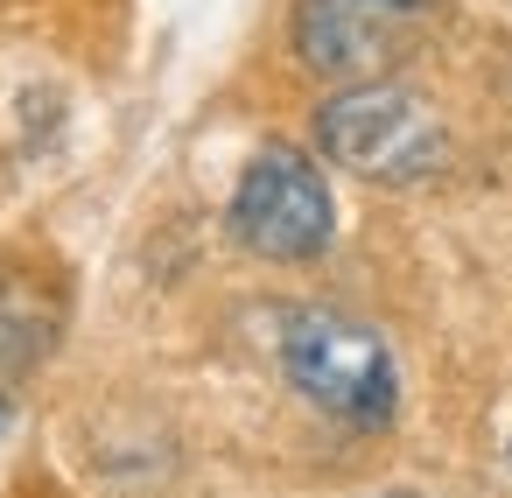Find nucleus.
I'll return each mask as SVG.
<instances>
[{
  "label": "nucleus",
  "instance_id": "obj_1",
  "mask_svg": "<svg viewBox=\"0 0 512 498\" xmlns=\"http://www.w3.org/2000/svg\"><path fill=\"white\" fill-rule=\"evenodd\" d=\"M281 372H288L295 393L316 400L330 421H351V428L393 421L400 372H393L386 337L365 330L358 316H337V309H295L288 330H281Z\"/></svg>",
  "mask_w": 512,
  "mask_h": 498
},
{
  "label": "nucleus",
  "instance_id": "obj_2",
  "mask_svg": "<svg viewBox=\"0 0 512 498\" xmlns=\"http://www.w3.org/2000/svg\"><path fill=\"white\" fill-rule=\"evenodd\" d=\"M316 148L365 183H421L449 162L442 120L386 78H365V85H344L337 99H323Z\"/></svg>",
  "mask_w": 512,
  "mask_h": 498
},
{
  "label": "nucleus",
  "instance_id": "obj_3",
  "mask_svg": "<svg viewBox=\"0 0 512 498\" xmlns=\"http://www.w3.org/2000/svg\"><path fill=\"white\" fill-rule=\"evenodd\" d=\"M449 0H295V57L316 78L365 85L414 57Z\"/></svg>",
  "mask_w": 512,
  "mask_h": 498
},
{
  "label": "nucleus",
  "instance_id": "obj_4",
  "mask_svg": "<svg viewBox=\"0 0 512 498\" xmlns=\"http://www.w3.org/2000/svg\"><path fill=\"white\" fill-rule=\"evenodd\" d=\"M232 232L260 260H316L330 246V232H337L323 169L302 148H288V141L260 148L246 162L239 190H232Z\"/></svg>",
  "mask_w": 512,
  "mask_h": 498
},
{
  "label": "nucleus",
  "instance_id": "obj_5",
  "mask_svg": "<svg viewBox=\"0 0 512 498\" xmlns=\"http://www.w3.org/2000/svg\"><path fill=\"white\" fill-rule=\"evenodd\" d=\"M57 344V302L36 274L0 267V386H15Z\"/></svg>",
  "mask_w": 512,
  "mask_h": 498
},
{
  "label": "nucleus",
  "instance_id": "obj_6",
  "mask_svg": "<svg viewBox=\"0 0 512 498\" xmlns=\"http://www.w3.org/2000/svg\"><path fill=\"white\" fill-rule=\"evenodd\" d=\"M386 498H421V491H386Z\"/></svg>",
  "mask_w": 512,
  "mask_h": 498
},
{
  "label": "nucleus",
  "instance_id": "obj_7",
  "mask_svg": "<svg viewBox=\"0 0 512 498\" xmlns=\"http://www.w3.org/2000/svg\"><path fill=\"white\" fill-rule=\"evenodd\" d=\"M505 449H512V428H505Z\"/></svg>",
  "mask_w": 512,
  "mask_h": 498
}]
</instances>
